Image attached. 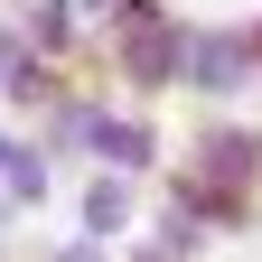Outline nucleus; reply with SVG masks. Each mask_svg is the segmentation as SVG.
I'll use <instances>...</instances> for the list:
<instances>
[{
    "mask_svg": "<svg viewBox=\"0 0 262 262\" xmlns=\"http://www.w3.org/2000/svg\"><path fill=\"white\" fill-rule=\"evenodd\" d=\"M253 187H262V131H234V122L196 131V150H187V178H178V196H187V206L206 215V225H234Z\"/></svg>",
    "mask_w": 262,
    "mask_h": 262,
    "instance_id": "nucleus-1",
    "label": "nucleus"
},
{
    "mask_svg": "<svg viewBox=\"0 0 262 262\" xmlns=\"http://www.w3.org/2000/svg\"><path fill=\"white\" fill-rule=\"evenodd\" d=\"M253 66H262L253 28H187L178 84H187V94H206V103H225V94H244V84H253Z\"/></svg>",
    "mask_w": 262,
    "mask_h": 262,
    "instance_id": "nucleus-2",
    "label": "nucleus"
},
{
    "mask_svg": "<svg viewBox=\"0 0 262 262\" xmlns=\"http://www.w3.org/2000/svg\"><path fill=\"white\" fill-rule=\"evenodd\" d=\"M84 141L103 150V169H122V178H141L150 159H159V131H150V122H122V113H94Z\"/></svg>",
    "mask_w": 262,
    "mask_h": 262,
    "instance_id": "nucleus-3",
    "label": "nucleus"
},
{
    "mask_svg": "<svg viewBox=\"0 0 262 262\" xmlns=\"http://www.w3.org/2000/svg\"><path fill=\"white\" fill-rule=\"evenodd\" d=\"M84 225H94V244H113L122 225H131V178L122 169H103V178L84 187Z\"/></svg>",
    "mask_w": 262,
    "mask_h": 262,
    "instance_id": "nucleus-4",
    "label": "nucleus"
},
{
    "mask_svg": "<svg viewBox=\"0 0 262 262\" xmlns=\"http://www.w3.org/2000/svg\"><path fill=\"white\" fill-rule=\"evenodd\" d=\"M28 47H38V56L75 47V0H38V10H28Z\"/></svg>",
    "mask_w": 262,
    "mask_h": 262,
    "instance_id": "nucleus-5",
    "label": "nucleus"
},
{
    "mask_svg": "<svg viewBox=\"0 0 262 262\" xmlns=\"http://www.w3.org/2000/svg\"><path fill=\"white\" fill-rule=\"evenodd\" d=\"M0 187H10V196H38V187H47V169H38L28 141H0Z\"/></svg>",
    "mask_w": 262,
    "mask_h": 262,
    "instance_id": "nucleus-6",
    "label": "nucleus"
},
{
    "mask_svg": "<svg viewBox=\"0 0 262 262\" xmlns=\"http://www.w3.org/2000/svg\"><path fill=\"white\" fill-rule=\"evenodd\" d=\"M66 262H103V253H94V244H75V253H66Z\"/></svg>",
    "mask_w": 262,
    "mask_h": 262,
    "instance_id": "nucleus-7",
    "label": "nucleus"
}]
</instances>
